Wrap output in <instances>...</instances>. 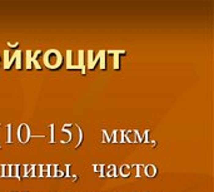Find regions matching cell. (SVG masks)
I'll list each match as a JSON object with an SVG mask.
<instances>
[{
    "mask_svg": "<svg viewBox=\"0 0 214 192\" xmlns=\"http://www.w3.org/2000/svg\"><path fill=\"white\" fill-rule=\"evenodd\" d=\"M4 177H10V164H4Z\"/></svg>",
    "mask_w": 214,
    "mask_h": 192,
    "instance_id": "484cf974",
    "label": "cell"
},
{
    "mask_svg": "<svg viewBox=\"0 0 214 192\" xmlns=\"http://www.w3.org/2000/svg\"><path fill=\"white\" fill-rule=\"evenodd\" d=\"M101 134H103V141L101 142H104V143H108V142H110V136L108 134V132H106L105 129H103L101 131Z\"/></svg>",
    "mask_w": 214,
    "mask_h": 192,
    "instance_id": "44dd1931",
    "label": "cell"
},
{
    "mask_svg": "<svg viewBox=\"0 0 214 192\" xmlns=\"http://www.w3.org/2000/svg\"><path fill=\"white\" fill-rule=\"evenodd\" d=\"M66 69H73V65H72V50L66 52Z\"/></svg>",
    "mask_w": 214,
    "mask_h": 192,
    "instance_id": "d6986e66",
    "label": "cell"
},
{
    "mask_svg": "<svg viewBox=\"0 0 214 192\" xmlns=\"http://www.w3.org/2000/svg\"><path fill=\"white\" fill-rule=\"evenodd\" d=\"M8 62H9V50H4V68H6L8 65Z\"/></svg>",
    "mask_w": 214,
    "mask_h": 192,
    "instance_id": "83f0119b",
    "label": "cell"
},
{
    "mask_svg": "<svg viewBox=\"0 0 214 192\" xmlns=\"http://www.w3.org/2000/svg\"><path fill=\"white\" fill-rule=\"evenodd\" d=\"M14 60L17 62L15 68H17V69H20V68H21V50H20V49H17V50H15V53L13 54V57L9 59L8 65H6L5 69H10V67H11V64H13V63H14Z\"/></svg>",
    "mask_w": 214,
    "mask_h": 192,
    "instance_id": "5b68a950",
    "label": "cell"
},
{
    "mask_svg": "<svg viewBox=\"0 0 214 192\" xmlns=\"http://www.w3.org/2000/svg\"><path fill=\"white\" fill-rule=\"evenodd\" d=\"M124 141L129 142V143H137V142H142V137L137 129L125 131L124 132Z\"/></svg>",
    "mask_w": 214,
    "mask_h": 192,
    "instance_id": "3957f363",
    "label": "cell"
},
{
    "mask_svg": "<svg viewBox=\"0 0 214 192\" xmlns=\"http://www.w3.org/2000/svg\"><path fill=\"white\" fill-rule=\"evenodd\" d=\"M18 168H19V164H10V177H15L18 180H20Z\"/></svg>",
    "mask_w": 214,
    "mask_h": 192,
    "instance_id": "4fadbf2b",
    "label": "cell"
},
{
    "mask_svg": "<svg viewBox=\"0 0 214 192\" xmlns=\"http://www.w3.org/2000/svg\"><path fill=\"white\" fill-rule=\"evenodd\" d=\"M34 177H40V164H34Z\"/></svg>",
    "mask_w": 214,
    "mask_h": 192,
    "instance_id": "4316f807",
    "label": "cell"
},
{
    "mask_svg": "<svg viewBox=\"0 0 214 192\" xmlns=\"http://www.w3.org/2000/svg\"><path fill=\"white\" fill-rule=\"evenodd\" d=\"M94 172H99L100 173V177H104V175H105L104 164H94Z\"/></svg>",
    "mask_w": 214,
    "mask_h": 192,
    "instance_id": "e0dca14e",
    "label": "cell"
},
{
    "mask_svg": "<svg viewBox=\"0 0 214 192\" xmlns=\"http://www.w3.org/2000/svg\"><path fill=\"white\" fill-rule=\"evenodd\" d=\"M0 127H2V125H0ZM0 147H2V144H0Z\"/></svg>",
    "mask_w": 214,
    "mask_h": 192,
    "instance_id": "1f68e13d",
    "label": "cell"
},
{
    "mask_svg": "<svg viewBox=\"0 0 214 192\" xmlns=\"http://www.w3.org/2000/svg\"><path fill=\"white\" fill-rule=\"evenodd\" d=\"M142 142H144V143H149L150 142L149 141V129H145L144 131V134L142 137Z\"/></svg>",
    "mask_w": 214,
    "mask_h": 192,
    "instance_id": "7402d4cb",
    "label": "cell"
},
{
    "mask_svg": "<svg viewBox=\"0 0 214 192\" xmlns=\"http://www.w3.org/2000/svg\"><path fill=\"white\" fill-rule=\"evenodd\" d=\"M58 168H59V164H49V176L50 177H55Z\"/></svg>",
    "mask_w": 214,
    "mask_h": 192,
    "instance_id": "2e32d148",
    "label": "cell"
},
{
    "mask_svg": "<svg viewBox=\"0 0 214 192\" xmlns=\"http://www.w3.org/2000/svg\"><path fill=\"white\" fill-rule=\"evenodd\" d=\"M6 129H8V137H6V143H11V125H8L6 126Z\"/></svg>",
    "mask_w": 214,
    "mask_h": 192,
    "instance_id": "d4e9b609",
    "label": "cell"
},
{
    "mask_svg": "<svg viewBox=\"0 0 214 192\" xmlns=\"http://www.w3.org/2000/svg\"><path fill=\"white\" fill-rule=\"evenodd\" d=\"M49 128H50V141H49V142H50V143H54V142H55V141H54V136H55V132H54V131H55V126L51 123V125L49 126Z\"/></svg>",
    "mask_w": 214,
    "mask_h": 192,
    "instance_id": "ffe728a7",
    "label": "cell"
},
{
    "mask_svg": "<svg viewBox=\"0 0 214 192\" xmlns=\"http://www.w3.org/2000/svg\"><path fill=\"white\" fill-rule=\"evenodd\" d=\"M78 64H74L73 65V69H80L82 71V74H85V69H87V65L84 63V50H79L78 53Z\"/></svg>",
    "mask_w": 214,
    "mask_h": 192,
    "instance_id": "8992f818",
    "label": "cell"
},
{
    "mask_svg": "<svg viewBox=\"0 0 214 192\" xmlns=\"http://www.w3.org/2000/svg\"><path fill=\"white\" fill-rule=\"evenodd\" d=\"M34 176V164H25V177Z\"/></svg>",
    "mask_w": 214,
    "mask_h": 192,
    "instance_id": "5bb4252c",
    "label": "cell"
},
{
    "mask_svg": "<svg viewBox=\"0 0 214 192\" xmlns=\"http://www.w3.org/2000/svg\"><path fill=\"white\" fill-rule=\"evenodd\" d=\"M9 44V47H11V48H18L19 47V43L17 42V43H14V44H13V43H8Z\"/></svg>",
    "mask_w": 214,
    "mask_h": 192,
    "instance_id": "4dcf8cb0",
    "label": "cell"
},
{
    "mask_svg": "<svg viewBox=\"0 0 214 192\" xmlns=\"http://www.w3.org/2000/svg\"><path fill=\"white\" fill-rule=\"evenodd\" d=\"M109 54H113L114 56V62H113V67L114 69H119L120 64H119V56L120 54H125V50H108Z\"/></svg>",
    "mask_w": 214,
    "mask_h": 192,
    "instance_id": "52a82bcc",
    "label": "cell"
},
{
    "mask_svg": "<svg viewBox=\"0 0 214 192\" xmlns=\"http://www.w3.org/2000/svg\"><path fill=\"white\" fill-rule=\"evenodd\" d=\"M130 168L134 170V176L135 177L144 176V166L143 164H133V166H130Z\"/></svg>",
    "mask_w": 214,
    "mask_h": 192,
    "instance_id": "30bf717a",
    "label": "cell"
},
{
    "mask_svg": "<svg viewBox=\"0 0 214 192\" xmlns=\"http://www.w3.org/2000/svg\"><path fill=\"white\" fill-rule=\"evenodd\" d=\"M61 60H63V57L57 49H50L46 53H44V56H43V62L45 67L49 68V69H57V68H59L61 64Z\"/></svg>",
    "mask_w": 214,
    "mask_h": 192,
    "instance_id": "6da1fadb",
    "label": "cell"
},
{
    "mask_svg": "<svg viewBox=\"0 0 214 192\" xmlns=\"http://www.w3.org/2000/svg\"><path fill=\"white\" fill-rule=\"evenodd\" d=\"M18 171H19V178L25 177V164H19Z\"/></svg>",
    "mask_w": 214,
    "mask_h": 192,
    "instance_id": "603a6c76",
    "label": "cell"
},
{
    "mask_svg": "<svg viewBox=\"0 0 214 192\" xmlns=\"http://www.w3.org/2000/svg\"><path fill=\"white\" fill-rule=\"evenodd\" d=\"M30 137H31V133H30L29 126L26 125V123H21L18 128V140L21 143H28Z\"/></svg>",
    "mask_w": 214,
    "mask_h": 192,
    "instance_id": "7a4b0ae2",
    "label": "cell"
},
{
    "mask_svg": "<svg viewBox=\"0 0 214 192\" xmlns=\"http://www.w3.org/2000/svg\"><path fill=\"white\" fill-rule=\"evenodd\" d=\"M144 175L148 177H154L157 175V167L154 164H146L144 167Z\"/></svg>",
    "mask_w": 214,
    "mask_h": 192,
    "instance_id": "ba28073f",
    "label": "cell"
},
{
    "mask_svg": "<svg viewBox=\"0 0 214 192\" xmlns=\"http://www.w3.org/2000/svg\"><path fill=\"white\" fill-rule=\"evenodd\" d=\"M40 177H49V164H40Z\"/></svg>",
    "mask_w": 214,
    "mask_h": 192,
    "instance_id": "9a60e30c",
    "label": "cell"
},
{
    "mask_svg": "<svg viewBox=\"0 0 214 192\" xmlns=\"http://www.w3.org/2000/svg\"><path fill=\"white\" fill-rule=\"evenodd\" d=\"M26 69H31V50H26Z\"/></svg>",
    "mask_w": 214,
    "mask_h": 192,
    "instance_id": "ac0fdd59",
    "label": "cell"
},
{
    "mask_svg": "<svg viewBox=\"0 0 214 192\" xmlns=\"http://www.w3.org/2000/svg\"><path fill=\"white\" fill-rule=\"evenodd\" d=\"M103 57H105V50H100L94 58H93V50H88V69H93L97 62Z\"/></svg>",
    "mask_w": 214,
    "mask_h": 192,
    "instance_id": "277c9868",
    "label": "cell"
},
{
    "mask_svg": "<svg viewBox=\"0 0 214 192\" xmlns=\"http://www.w3.org/2000/svg\"><path fill=\"white\" fill-rule=\"evenodd\" d=\"M70 166H72V164L70 163H68V164H65V172H64V176L65 177H70V173H69V168H70Z\"/></svg>",
    "mask_w": 214,
    "mask_h": 192,
    "instance_id": "f1b7e54d",
    "label": "cell"
},
{
    "mask_svg": "<svg viewBox=\"0 0 214 192\" xmlns=\"http://www.w3.org/2000/svg\"><path fill=\"white\" fill-rule=\"evenodd\" d=\"M40 54H42V50H40V49H38V50H35L34 52V54H31V63L34 64V68H35V69H42V67H40V64L38 63L39 60H38V57L40 56Z\"/></svg>",
    "mask_w": 214,
    "mask_h": 192,
    "instance_id": "9c48e42d",
    "label": "cell"
},
{
    "mask_svg": "<svg viewBox=\"0 0 214 192\" xmlns=\"http://www.w3.org/2000/svg\"><path fill=\"white\" fill-rule=\"evenodd\" d=\"M76 128H78V132H79V141L76 143V147H79L80 144H82V142H83V131H82V128H80L79 126H76Z\"/></svg>",
    "mask_w": 214,
    "mask_h": 192,
    "instance_id": "cb8c5ba5",
    "label": "cell"
},
{
    "mask_svg": "<svg viewBox=\"0 0 214 192\" xmlns=\"http://www.w3.org/2000/svg\"><path fill=\"white\" fill-rule=\"evenodd\" d=\"M105 175L108 177H116L118 176V172H116V166L115 164H109L108 167L105 168Z\"/></svg>",
    "mask_w": 214,
    "mask_h": 192,
    "instance_id": "8fae6325",
    "label": "cell"
},
{
    "mask_svg": "<svg viewBox=\"0 0 214 192\" xmlns=\"http://www.w3.org/2000/svg\"><path fill=\"white\" fill-rule=\"evenodd\" d=\"M0 177H4V164H0Z\"/></svg>",
    "mask_w": 214,
    "mask_h": 192,
    "instance_id": "f546056e",
    "label": "cell"
},
{
    "mask_svg": "<svg viewBox=\"0 0 214 192\" xmlns=\"http://www.w3.org/2000/svg\"><path fill=\"white\" fill-rule=\"evenodd\" d=\"M130 170L131 168H130L129 164H123V166H120V168H119V175L122 177H128L130 175V172H131Z\"/></svg>",
    "mask_w": 214,
    "mask_h": 192,
    "instance_id": "7c38bea8",
    "label": "cell"
}]
</instances>
